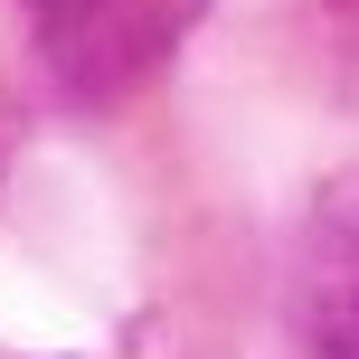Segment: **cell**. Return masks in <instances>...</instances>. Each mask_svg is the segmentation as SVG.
Wrapping results in <instances>:
<instances>
[{"mask_svg": "<svg viewBox=\"0 0 359 359\" xmlns=\"http://www.w3.org/2000/svg\"><path fill=\"white\" fill-rule=\"evenodd\" d=\"M303 331L322 359H359V236H322L303 265Z\"/></svg>", "mask_w": 359, "mask_h": 359, "instance_id": "6da1fadb", "label": "cell"}]
</instances>
